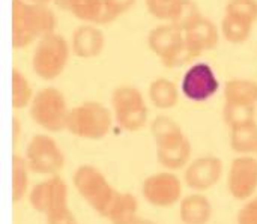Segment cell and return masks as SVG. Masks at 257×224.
I'll return each mask as SVG.
<instances>
[{"instance_id": "36", "label": "cell", "mask_w": 257, "mask_h": 224, "mask_svg": "<svg viewBox=\"0 0 257 224\" xmlns=\"http://www.w3.org/2000/svg\"><path fill=\"white\" fill-rule=\"evenodd\" d=\"M29 3H39V5H48L51 0H26Z\"/></svg>"}, {"instance_id": "13", "label": "cell", "mask_w": 257, "mask_h": 224, "mask_svg": "<svg viewBox=\"0 0 257 224\" xmlns=\"http://www.w3.org/2000/svg\"><path fill=\"white\" fill-rule=\"evenodd\" d=\"M223 175V161L218 157L206 155L193 160L185 170V182L199 193L212 188Z\"/></svg>"}, {"instance_id": "33", "label": "cell", "mask_w": 257, "mask_h": 224, "mask_svg": "<svg viewBox=\"0 0 257 224\" xmlns=\"http://www.w3.org/2000/svg\"><path fill=\"white\" fill-rule=\"evenodd\" d=\"M53 2H54V5L59 9H62L65 12H71L72 11V6L75 3V0H53Z\"/></svg>"}, {"instance_id": "34", "label": "cell", "mask_w": 257, "mask_h": 224, "mask_svg": "<svg viewBox=\"0 0 257 224\" xmlns=\"http://www.w3.org/2000/svg\"><path fill=\"white\" fill-rule=\"evenodd\" d=\"M12 137H14V145L17 143V140L20 139V121L18 118H12Z\"/></svg>"}, {"instance_id": "20", "label": "cell", "mask_w": 257, "mask_h": 224, "mask_svg": "<svg viewBox=\"0 0 257 224\" xmlns=\"http://www.w3.org/2000/svg\"><path fill=\"white\" fill-rule=\"evenodd\" d=\"M148 93H149V99H151L152 105L160 110H170L179 101L178 86L172 80L164 78V77L155 78L149 84Z\"/></svg>"}, {"instance_id": "10", "label": "cell", "mask_w": 257, "mask_h": 224, "mask_svg": "<svg viewBox=\"0 0 257 224\" xmlns=\"http://www.w3.org/2000/svg\"><path fill=\"white\" fill-rule=\"evenodd\" d=\"M29 202L36 212L44 214L45 217L57 211L66 209L68 208V185L57 175L48 176L47 179L41 181L32 188L29 194Z\"/></svg>"}, {"instance_id": "19", "label": "cell", "mask_w": 257, "mask_h": 224, "mask_svg": "<svg viewBox=\"0 0 257 224\" xmlns=\"http://www.w3.org/2000/svg\"><path fill=\"white\" fill-rule=\"evenodd\" d=\"M139 202L130 193L117 191L104 218H108L111 224H131L139 215Z\"/></svg>"}, {"instance_id": "28", "label": "cell", "mask_w": 257, "mask_h": 224, "mask_svg": "<svg viewBox=\"0 0 257 224\" xmlns=\"http://www.w3.org/2000/svg\"><path fill=\"white\" fill-rule=\"evenodd\" d=\"M182 0H146L148 11L157 20L170 21Z\"/></svg>"}, {"instance_id": "16", "label": "cell", "mask_w": 257, "mask_h": 224, "mask_svg": "<svg viewBox=\"0 0 257 224\" xmlns=\"http://www.w3.org/2000/svg\"><path fill=\"white\" fill-rule=\"evenodd\" d=\"M179 217L184 224H208L212 217V205L202 193L188 194L181 200Z\"/></svg>"}, {"instance_id": "25", "label": "cell", "mask_w": 257, "mask_h": 224, "mask_svg": "<svg viewBox=\"0 0 257 224\" xmlns=\"http://www.w3.org/2000/svg\"><path fill=\"white\" fill-rule=\"evenodd\" d=\"M29 172L32 170L27 164V160L20 155H14L12 157V200L14 203H18L20 200H23V197L26 196L29 190Z\"/></svg>"}, {"instance_id": "35", "label": "cell", "mask_w": 257, "mask_h": 224, "mask_svg": "<svg viewBox=\"0 0 257 224\" xmlns=\"http://www.w3.org/2000/svg\"><path fill=\"white\" fill-rule=\"evenodd\" d=\"M131 224H155L152 220H148V218H143V217H137Z\"/></svg>"}, {"instance_id": "3", "label": "cell", "mask_w": 257, "mask_h": 224, "mask_svg": "<svg viewBox=\"0 0 257 224\" xmlns=\"http://www.w3.org/2000/svg\"><path fill=\"white\" fill-rule=\"evenodd\" d=\"M113 124V113L102 102L86 101L69 110L66 130L84 140L104 139Z\"/></svg>"}, {"instance_id": "31", "label": "cell", "mask_w": 257, "mask_h": 224, "mask_svg": "<svg viewBox=\"0 0 257 224\" xmlns=\"http://www.w3.org/2000/svg\"><path fill=\"white\" fill-rule=\"evenodd\" d=\"M45 218H47V224H78L75 215L69 211V208L47 215Z\"/></svg>"}, {"instance_id": "12", "label": "cell", "mask_w": 257, "mask_h": 224, "mask_svg": "<svg viewBox=\"0 0 257 224\" xmlns=\"http://www.w3.org/2000/svg\"><path fill=\"white\" fill-rule=\"evenodd\" d=\"M227 187L236 200L250 199L257 190V160L250 155H241L230 164Z\"/></svg>"}, {"instance_id": "29", "label": "cell", "mask_w": 257, "mask_h": 224, "mask_svg": "<svg viewBox=\"0 0 257 224\" xmlns=\"http://www.w3.org/2000/svg\"><path fill=\"white\" fill-rule=\"evenodd\" d=\"M226 14H233L250 20L253 23L257 21V0H229L224 8Z\"/></svg>"}, {"instance_id": "23", "label": "cell", "mask_w": 257, "mask_h": 224, "mask_svg": "<svg viewBox=\"0 0 257 224\" xmlns=\"http://www.w3.org/2000/svg\"><path fill=\"white\" fill-rule=\"evenodd\" d=\"M253 26H254V23L250 20L224 12L223 21H221V33L229 42L242 44L250 38Z\"/></svg>"}, {"instance_id": "14", "label": "cell", "mask_w": 257, "mask_h": 224, "mask_svg": "<svg viewBox=\"0 0 257 224\" xmlns=\"http://www.w3.org/2000/svg\"><path fill=\"white\" fill-rule=\"evenodd\" d=\"M105 45L104 32L90 23L80 24L71 36L72 54L81 59H92L102 53Z\"/></svg>"}, {"instance_id": "15", "label": "cell", "mask_w": 257, "mask_h": 224, "mask_svg": "<svg viewBox=\"0 0 257 224\" xmlns=\"http://www.w3.org/2000/svg\"><path fill=\"white\" fill-rule=\"evenodd\" d=\"M184 35H185V41L188 47L197 56H200L202 53L208 50H212L214 47L218 45V41H220L218 27L215 26L212 20H209L205 15H202L196 23H193L184 32Z\"/></svg>"}, {"instance_id": "30", "label": "cell", "mask_w": 257, "mask_h": 224, "mask_svg": "<svg viewBox=\"0 0 257 224\" xmlns=\"http://www.w3.org/2000/svg\"><path fill=\"white\" fill-rule=\"evenodd\" d=\"M238 224H257V196L250 199L236 215Z\"/></svg>"}, {"instance_id": "8", "label": "cell", "mask_w": 257, "mask_h": 224, "mask_svg": "<svg viewBox=\"0 0 257 224\" xmlns=\"http://www.w3.org/2000/svg\"><path fill=\"white\" fill-rule=\"evenodd\" d=\"M26 160L33 173L44 176H54L65 166V155L60 146L47 134H36L30 139Z\"/></svg>"}, {"instance_id": "2", "label": "cell", "mask_w": 257, "mask_h": 224, "mask_svg": "<svg viewBox=\"0 0 257 224\" xmlns=\"http://www.w3.org/2000/svg\"><path fill=\"white\" fill-rule=\"evenodd\" d=\"M148 45L167 68L187 65L197 57V54L188 47L184 32L169 21L151 29Z\"/></svg>"}, {"instance_id": "22", "label": "cell", "mask_w": 257, "mask_h": 224, "mask_svg": "<svg viewBox=\"0 0 257 224\" xmlns=\"http://www.w3.org/2000/svg\"><path fill=\"white\" fill-rule=\"evenodd\" d=\"M230 148L241 155L257 152V124L250 122L245 125L230 128Z\"/></svg>"}, {"instance_id": "18", "label": "cell", "mask_w": 257, "mask_h": 224, "mask_svg": "<svg viewBox=\"0 0 257 224\" xmlns=\"http://www.w3.org/2000/svg\"><path fill=\"white\" fill-rule=\"evenodd\" d=\"M151 134L157 148H167L187 139L179 124L164 115L157 116L151 122Z\"/></svg>"}, {"instance_id": "21", "label": "cell", "mask_w": 257, "mask_h": 224, "mask_svg": "<svg viewBox=\"0 0 257 224\" xmlns=\"http://www.w3.org/2000/svg\"><path fill=\"white\" fill-rule=\"evenodd\" d=\"M157 158L167 170H181L191 163V143L188 139L182 142L157 149Z\"/></svg>"}, {"instance_id": "5", "label": "cell", "mask_w": 257, "mask_h": 224, "mask_svg": "<svg viewBox=\"0 0 257 224\" xmlns=\"http://www.w3.org/2000/svg\"><path fill=\"white\" fill-rule=\"evenodd\" d=\"M69 110L65 95L57 87L48 86L35 93L30 104V118L45 131L59 133L66 130Z\"/></svg>"}, {"instance_id": "17", "label": "cell", "mask_w": 257, "mask_h": 224, "mask_svg": "<svg viewBox=\"0 0 257 224\" xmlns=\"http://www.w3.org/2000/svg\"><path fill=\"white\" fill-rule=\"evenodd\" d=\"M224 102L238 105H256L257 81L251 78H232L224 83Z\"/></svg>"}, {"instance_id": "27", "label": "cell", "mask_w": 257, "mask_h": 224, "mask_svg": "<svg viewBox=\"0 0 257 224\" xmlns=\"http://www.w3.org/2000/svg\"><path fill=\"white\" fill-rule=\"evenodd\" d=\"M203 14L200 12V9H199V6H197L196 2H193V0H182V3L179 5L178 11L173 15V18L169 23L175 24L178 29H181L182 32H185Z\"/></svg>"}, {"instance_id": "6", "label": "cell", "mask_w": 257, "mask_h": 224, "mask_svg": "<svg viewBox=\"0 0 257 224\" xmlns=\"http://www.w3.org/2000/svg\"><path fill=\"white\" fill-rule=\"evenodd\" d=\"M111 107L117 125L125 131H139L148 122L149 108L143 93L136 86L120 84L114 87L111 92Z\"/></svg>"}, {"instance_id": "32", "label": "cell", "mask_w": 257, "mask_h": 224, "mask_svg": "<svg viewBox=\"0 0 257 224\" xmlns=\"http://www.w3.org/2000/svg\"><path fill=\"white\" fill-rule=\"evenodd\" d=\"M105 2L116 18L120 17L122 14L128 12L136 5V0H105Z\"/></svg>"}, {"instance_id": "37", "label": "cell", "mask_w": 257, "mask_h": 224, "mask_svg": "<svg viewBox=\"0 0 257 224\" xmlns=\"http://www.w3.org/2000/svg\"><path fill=\"white\" fill-rule=\"evenodd\" d=\"M256 155H257V152H256Z\"/></svg>"}, {"instance_id": "7", "label": "cell", "mask_w": 257, "mask_h": 224, "mask_svg": "<svg viewBox=\"0 0 257 224\" xmlns=\"http://www.w3.org/2000/svg\"><path fill=\"white\" fill-rule=\"evenodd\" d=\"M72 182L81 199L86 200L96 214L104 217L117 194V190L110 185L104 173L93 166L84 164L75 170Z\"/></svg>"}, {"instance_id": "1", "label": "cell", "mask_w": 257, "mask_h": 224, "mask_svg": "<svg viewBox=\"0 0 257 224\" xmlns=\"http://www.w3.org/2000/svg\"><path fill=\"white\" fill-rule=\"evenodd\" d=\"M56 14L48 5L12 0V47L24 48L53 33Z\"/></svg>"}, {"instance_id": "11", "label": "cell", "mask_w": 257, "mask_h": 224, "mask_svg": "<svg viewBox=\"0 0 257 224\" xmlns=\"http://www.w3.org/2000/svg\"><path fill=\"white\" fill-rule=\"evenodd\" d=\"M142 194L152 206L169 208L181 200L182 182L175 173H155L143 181Z\"/></svg>"}, {"instance_id": "24", "label": "cell", "mask_w": 257, "mask_h": 224, "mask_svg": "<svg viewBox=\"0 0 257 224\" xmlns=\"http://www.w3.org/2000/svg\"><path fill=\"white\" fill-rule=\"evenodd\" d=\"M11 77H12V107L15 110L30 107L35 93L29 78L18 68H12Z\"/></svg>"}, {"instance_id": "9", "label": "cell", "mask_w": 257, "mask_h": 224, "mask_svg": "<svg viewBox=\"0 0 257 224\" xmlns=\"http://www.w3.org/2000/svg\"><path fill=\"white\" fill-rule=\"evenodd\" d=\"M220 89V81L214 68L206 62H197L188 66L181 81V92L194 102H203L212 98Z\"/></svg>"}, {"instance_id": "4", "label": "cell", "mask_w": 257, "mask_h": 224, "mask_svg": "<svg viewBox=\"0 0 257 224\" xmlns=\"http://www.w3.org/2000/svg\"><path fill=\"white\" fill-rule=\"evenodd\" d=\"M71 45L60 33H50L41 38L32 54V69L42 80H54L59 77L69 60Z\"/></svg>"}, {"instance_id": "26", "label": "cell", "mask_w": 257, "mask_h": 224, "mask_svg": "<svg viewBox=\"0 0 257 224\" xmlns=\"http://www.w3.org/2000/svg\"><path fill=\"white\" fill-rule=\"evenodd\" d=\"M223 119L230 128L254 122L256 121V105H238V104H226L224 102Z\"/></svg>"}]
</instances>
